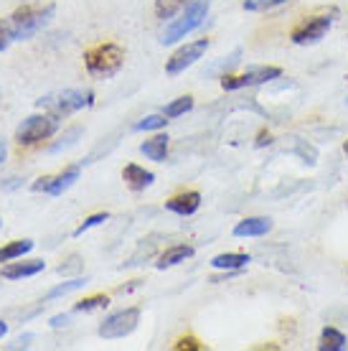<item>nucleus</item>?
<instances>
[{"mask_svg":"<svg viewBox=\"0 0 348 351\" xmlns=\"http://www.w3.org/2000/svg\"><path fill=\"white\" fill-rule=\"evenodd\" d=\"M56 16V5L53 3H26L8 18L10 31H13V41H28L36 34H41Z\"/></svg>","mask_w":348,"mask_h":351,"instance_id":"f257e3e1","label":"nucleus"},{"mask_svg":"<svg viewBox=\"0 0 348 351\" xmlns=\"http://www.w3.org/2000/svg\"><path fill=\"white\" fill-rule=\"evenodd\" d=\"M125 64V49L114 41H99V44L89 46L84 51V66H87L89 77L95 80H110Z\"/></svg>","mask_w":348,"mask_h":351,"instance_id":"f03ea898","label":"nucleus"},{"mask_svg":"<svg viewBox=\"0 0 348 351\" xmlns=\"http://www.w3.org/2000/svg\"><path fill=\"white\" fill-rule=\"evenodd\" d=\"M206 16H209V0H188V5L178 13V18H173L166 26V31L160 34V44L163 46L178 44L181 38H186L196 28L203 26Z\"/></svg>","mask_w":348,"mask_h":351,"instance_id":"7ed1b4c3","label":"nucleus"},{"mask_svg":"<svg viewBox=\"0 0 348 351\" xmlns=\"http://www.w3.org/2000/svg\"><path fill=\"white\" fill-rule=\"evenodd\" d=\"M36 105L44 112H51L53 117H69V114L84 110V107L95 105V92L92 89H59L51 95L41 97Z\"/></svg>","mask_w":348,"mask_h":351,"instance_id":"20e7f679","label":"nucleus"},{"mask_svg":"<svg viewBox=\"0 0 348 351\" xmlns=\"http://www.w3.org/2000/svg\"><path fill=\"white\" fill-rule=\"evenodd\" d=\"M56 130H59V117H53L51 112H36L28 114L26 120L18 125L13 141L23 148H31V145L49 141L51 135H56Z\"/></svg>","mask_w":348,"mask_h":351,"instance_id":"39448f33","label":"nucleus"},{"mask_svg":"<svg viewBox=\"0 0 348 351\" xmlns=\"http://www.w3.org/2000/svg\"><path fill=\"white\" fill-rule=\"evenodd\" d=\"M333 21H336V10H331V13H315V16L303 18V21L295 23L293 31H290V41L295 46L321 44L323 38L328 36V31L333 28Z\"/></svg>","mask_w":348,"mask_h":351,"instance_id":"423d86ee","label":"nucleus"},{"mask_svg":"<svg viewBox=\"0 0 348 351\" xmlns=\"http://www.w3.org/2000/svg\"><path fill=\"white\" fill-rule=\"evenodd\" d=\"M140 316H142V313H140L138 306L114 311V313H110V316L99 324L97 334H99V339H107V341H112V339H125V336H130L140 326Z\"/></svg>","mask_w":348,"mask_h":351,"instance_id":"0eeeda50","label":"nucleus"},{"mask_svg":"<svg viewBox=\"0 0 348 351\" xmlns=\"http://www.w3.org/2000/svg\"><path fill=\"white\" fill-rule=\"evenodd\" d=\"M279 77H282L279 66H254V69H247L244 74H224L221 77V89L224 92H239V89L260 87V84L275 82Z\"/></svg>","mask_w":348,"mask_h":351,"instance_id":"6e6552de","label":"nucleus"},{"mask_svg":"<svg viewBox=\"0 0 348 351\" xmlns=\"http://www.w3.org/2000/svg\"><path fill=\"white\" fill-rule=\"evenodd\" d=\"M211 41L209 38H199V41H191V44L181 46L178 51H173V56L166 62V74L168 77H178L186 69H191L193 64L203 59V53L209 51Z\"/></svg>","mask_w":348,"mask_h":351,"instance_id":"1a4fd4ad","label":"nucleus"},{"mask_svg":"<svg viewBox=\"0 0 348 351\" xmlns=\"http://www.w3.org/2000/svg\"><path fill=\"white\" fill-rule=\"evenodd\" d=\"M79 176H82V166H69L56 176H44V178L34 181V184H31V191L49 193V196H61V193L69 191L71 186L77 184Z\"/></svg>","mask_w":348,"mask_h":351,"instance_id":"9d476101","label":"nucleus"},{"mask_svg":"<svg viewBox=\"0 0 348 351\" xmlns=\"http://www.w3.org/2000/svg\"><path fill=\"white\" fill-rule=\"evenodd\" d=\"M275 229V221L270 217H247V219L236 221L232 234L239 239H249V237H264Z\"/></svg>","mask_w":348,"mask_h":351,"instance_id":"9b49d317","label":"nucleus"},{"mask_svg":"<svg viewBox=\"0 0 348 351\" xmlns=\"http://www.w3.org/2000/svg\"><path fill=\"white\" fill-rule=\"evenodd\" d=\"M201 206V193L199 191H181L171 196L166 202V209L175 217H193Z\"/></svg>","mask_w":348,"mask_h":351,"instance_id":"f8f14e48","label":"nucleus"},{"mask_svg":"<svg viewBox=\"0 0 348 351\" xmlns=\"http://www.w3.org/2000/svg\"><path fill=\"white\" fill-rule=\"evenodd\" d=\"M44 270H46L44 260H23V263L13 260V263L3 265L0 275H3L5 280H23V278H34V275H38V272H44Z\"/></svg>","mask_w":348,"mask_h":351,"instance_id":"ddd939ff","label":"nucleus"},{"mask_svg":"<svg viewBox=\"0 0 348 351\" xmlns=\"http://www.w3.org/2000/svg\"><path fill=\"white\" fill-rule=\"evenodd\" d=\"M122 181L127 184L130 191H145V189L156 184V173L148 171V168L138 166V163H127V166L122 168Z\"/></svg>","mask_w":348,"mask_h":351,"instance_id":"4468645a","label":"nucleus"},{"mask_svg":"<svg viewBox=\"0 0 348 351\" xmlns=\"http://www.w3.org/2000/svg\"><path fill=\"white\" fill-rule=\"evenodd\" d=\"M193 255H196V247L193 245H173V247H168L166 252L158 257L156 267L158 270H168V267H175V265L191 260Z\"/></svg>","mask_w":348,"mask_h":351,"instance_id":"2eb2a0df","label":"nucleus"},{"mask_svg":"<svg viewBox=\"0 0 348 351\" xmlns=\"http://www.w3.org/2000/svg\"><path fill=\"white\" fill-rule=\"evenodd\" d=\"M168 148H171V138L163 135V132L153 135L150 141L140 143V153L148 160H156V163H163L168 158Z\"/></svg>","mask_w":348,"mask_h":351,"instance_id":"dca6fc26","label":"nucleus"},{"mask_svg":"<svg viewBox=\"0 0 348 351\" xmlns=\"http://www.w3.org/2000/svg\"><path fill=\"white\" fill-rule=\"evenodd\" d=\"M36 247L34 239H13L0 247V265L13 263V260H23V255H28Z\"/></svg>","mask_w":348,"mask_h":351,"instance_id":"f3484780","label":"nucleus"},{"mask_svg":"<svg viewBox=\"0 0 348 351\" xmlns=\"http://www.w3.org/2000/svg\"><path fill=\"white\" fill-rule=\"evenodd\" d=\"M249 263H252V257L244 252H221V255L211 257L214 270H244Z\"/></svg>","mask_w":348,"mask_h":351,"instance_id":"a211bd4d","label":"nucleus"},{"mask_svg":"<svg viewBox=\"0 0 348 351\" xmlns=\"http://www.w3.org/2000/svg\"><path fill=\"white\" fill-rule=\"evenodd\" d=\"M348 346V339L343 331H338L336 326H325L321 331V341H318V351H343Z\"/></svg>","mask_w":348,"mask_h":351,"instance_id":"6ab92c4d","label":"nucleus"},{"mask_svg":"<svg viewBox=\"0 0 348 351\" xmlns=\"http://www.w3.org/2000/svg\"><path fill=\"white\" fill-rule=\"evenodd\" d=\"M239 62H242V49H234L229 56H221V59H219L214 66H209L203 74H206V77H219V80H221L224 74H232V69H234Z\"/></svg>","mask_w":348,"mask_h":351,"instance_id":"aec40b11","label":"nucleus"},{"mask_svg":"<svg viewBox=\"0 0 348 351\" xmlns=\"http://www.w3.org/2000/svg\"><path fill=\"white\" fill-rule=\"evenodd\" d=\"M84 135V128L82 125H71L69 130H64V135H61L59 141L56 143H51V148H49V153L51 156H56V153H64V150H69V148H74L79 143V138Z\"/></svg>","mask_w":348,"mask_h":351,"instance_id":"412c9836","label":"nucleus"},{"mask_svg":"<svg viewBox=\"0 0 348 351\" xmlns=\"http://www.w3.org/2000/svg\"><path fill=\"white\" fill-rule=\"evenodd\" d=\"M188 5V0H156V18L160 21H173L183 8Z\"/></svg>","mask_w":348,"mask_h":351,"instance_id":"4be33fe9","label":"nucleus"},{"mask_svg":"<svg viewBox=\"0 0 348 351\" xmlns=\"http://www.w3.org/2000/svg\"><path fill=\"white\" fill-rule=\"evenodd\" d=\"M89 282V278H71V280H66V282H59L56 288H51L49 293L44 295V300H56V298H64V295H69V293H74V290H82L84 285Z\"/></svg>","mask_w":348,"mask_h":351,"instance_id":"5701e85b","label":"nucleus"},{"mask_svg":"<svg viewBox=\"0 0 348 351\" xmlns=\"http://www.w3.org/2000/svg\"><path fill=\"white\" fill-rule=\"evenodd\" d=\"M110 306V295L107 293H97V295H87L74 303V313H92L97 308H107Z\"/></svg>","mask_w":348,"mask_h":351,"instance_id":"b1692460","label":"nucleus"},{"mask_svg":"<svg viewBox=\"0 0 348 351\" xmlns=\"http://www.w3.org/2000/svg\"><path fill=\"white\" fill-rule=\"evenodd\" d=\"M191 110H193V97L183 95V97H178V99H173V102H168V105L163 107V114H166L168 120H175V117L191 112Z\"/></svg>","mask_w":348,"mask_h":351,"instance_id":"393cba45","label":"nucleus"},{"mask_svg":"<svg viewBox=\"0 0 348 351\" xmlns=\"http://www.w3.org/2000/svg\"><path fill=\"white\" fill-rule=\"evenodd\" d=\"M168 125V117L163 112H156V114H148V117H142L135 123V130L138 132H150V130H163Z\"/></svg>","mask_w":348,"mask_h":351,"instance_id":"a878e982","label":"nucleus"},{"mask_svg":"<svg viewBox=\"0 0 348 351\" xmlns=\"http://www.w3.org/2000/svg\"><path fill=\"white\" fill-rule=\"evenodd\" d=\"M288 0H244L242 8L247 13H262V10H272L277 8V5H285Z\"/></svg>","mask_w":348,"mask_h":351,"instance_id":"bb28decb","label":"nucleus"},{"mask_svg":"<svg viewBox=\"0 0 348 351\" xmlns=\"http://www.w3.org/2000/svg\"><path fill=\"white\" fill-rule=\"evenodd\" d=\"M107 219H110V214H107V211H97V214L87 217V219H84L77 229H74V237H82L84 232H89V229L99 227V224H102V221H107Z\"/></svg>","mask_w":348,"mask_h":351,"instance_id":"cd10ccee","label":"nucleus"},{"mask_svg":"<svg viewBox=\"0 0 348 351\" xmlns=\"http://www.w3.org/2000/svg\"><path fill=\"white\" fill-rule=\"evenodd\" d=\"M173 349L175 351H203V343L196 339V336H178L173 343Z\"/></svg>","mask_w":348,"mask_h":351,"instance_id":"c85d7f7f","label":"nucleus"},{"mask_svg":"<svg viewBox=\"0 0 348 351\" xmlns=\"http://www.w3.org/2000/svg\"><path fill=\"white\" fill-rule=\"evenodd\" d=\"M10 44H13V31H10V21H3V18H0V53L8 51Z\"/></svg>","mask_w":348,"mask_h":351,"instance_id":"c756f323","label":"nucleus"},{"mask_svg":"<svg viewBox=\"0 0 348 351\" xmlns=\"http://www.w3.org/2000/svg\"><path fill=\"white\" fill-rule=\"evenodd\" d=\"M69 324H71V316H69V313H56V316H53L51 321H49V326H51V328H66Z\"/></svg>","mask_w":348,"mask_h":351,"instance_id":"7c9ffc66","label":"nucleus"},{"mask_svg":"<svg viewBox=\"0 0 348 351\" xmlns=\"http://www.w3.org/2000/svg\"><path fill=\"white\" fill-rule=\"evenodd\" d=\"M18 186H23V178H18V176H10V178H5V181L0 184V189H3V191H16Z\"/></svg>","mask_w":348,"mask_h":351,"instance_id":"2f4dec72","label":"nucleus"},{"mask_svg":"<svg viewBox=\"0 0 348 351\" xmlns=\"http://www.w3.org/2000/svg\"><path fill=\"white\" fill-rule=\"evenodd\" d=\"M31 339H34V336H31V334L21 336V339H16V341L10 343V349H21V346H23V349H26V346H28V341H31Z\"/></svg>","mask_w":348,"mask_h":351,"instance_id":"473e14b6","label":"nucleus"},{"mask_svg":"<svg viewBox=\"0 0 348 351\" xmlns=\"http://www.w3.org/2000/svg\"><path fill=\"white\" fill-rule=\"evenodd\" d=\"M270 143H272V135H270V132L262 130L260 138H257V148H262V145H270Z\"/></svg>","mask_w":348,"mask_h":351,"instance_id":"72a5a7b5","label":"nucleus"},{"mask_svg":"<svg viewBox=\"0 0 348 351\" xmlns=\"http://www.w3.org/2000/svg\"><path fill=\"white\" fill-rule=\"evenodd\" d=\"M5 156H8V148H5V143L0 141V166H3V160H5Z\"/></svg>","mask_w":348,"mask_h":351,"instance_id":"f704fd0d","label":"nucleus"},{"mask_svg":"<svg viewBox=\"0 0 348 351\" xmlns=\"http://www.w3.org/2000/svg\"><path fill=\"white\" fill-rule=\"evenodd\" d=\"M8 334V324L5 321H0V341H3V336Z\"/></svg>","mask_w":348,"mask_h":351,"instance_id":"c9c22d12","label":"nucleus"},{"mask_svg":"<svg viewBox=\"0 0 348 351\" xmlns=\"http://www.w3.org/2000/svg\"><path fill=\"white\" fill-rule=\"evenodd\" d=\"M343 153H346V156H348V141L343 143Z\"/></svg>","mask_w":348,"mask_h":351,"instance_id":"e433bc0d","label":"nucleus"},{"mask_svg":"<svg viewBox=\"0 0 348 351\" xmlns=\"http://www.w3.org/2000/svg\"><path fill=\"white\" fill-rule=\"evenodd\" d=\"M0 224H3V221H0Z\"/></svg>","mask_w":348,"mask_h":351,"instance_id":"4c0bfd02","label":"nucleus"},{"mask_svg":"<svg viewBox=\"0 0 348 351\" xmlns=\"http://www.w3.org/2000/svg\"><path fill=\"white\" fill-rule=\"evenodd\" d=\"M346 102H348V99H346Z\"/></svg>","mask_w":348,"mask_h":351,"instance_id":"58836bf2","label":"nucleus"}]
</instances>
